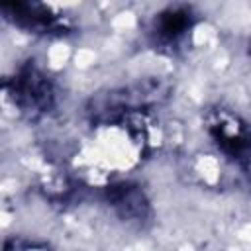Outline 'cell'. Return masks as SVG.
<instances>
[{"label": "cell", "mask_w": 251, "mask_h": 251, "mask_svg": "<svg viewBox=\"0 0 251 251\" xmlns=\"http://www.w3.org/2000/svg\"><path fill=\"white\" fill-rule=\"evenodd\" d=\"M14 102L29 114H41L53 104V90L49 80L31 65L24 67L12 82Z\"/></svg>", "instance_id": "obj_1"}, {"label": "cell", "mask_w": 251, "mask_h": 251, "mask_svg": "<svg viewBox=\"0 0 251 251\" xmlns=\"http://www.w3.org/2000/svg\"><path fill=\"white\" fill-rule=\"evenodd\" d=\"M4 14L18 25L33 31H55L59 22L37 0H0Z\"/></svg>", "instance_id": "obj_2"}, {"label": "cell", "mask_w": 251, "mask_h": 251, "mask_svg": "<svg viewBox=\"0 0 251 251\" xmlns=\"http://www.w3.org/2000/svg\"><path fill=\"white\" fill-rule=\"evenodd\" d=\"M106 198L116 208V212L124 220H129V222H141V220H145V216L149 212L143 192L137 186L127 184V182L108 186Z\"/></svg>", "instance_id": "obj_3"}, {"label": "cell", "mask_w": 251, "mask_h": 251, "mask_svg": "<svg viewBox=\"0 0 251 251\" xmlns=\"http://www.w3.org/2000/svg\"><path fill=\"white\" fill-rule=\"evenodd\" d=\"M212 137L231 159L247 161L251 157V133L243 126H233V122H216L212 127Z\"/></svg>", "instance_id": "obj_4"}, {"label": "cell", "mask_w": 251, "mask_h": 251, "mask_svg": "<svg viewBox=\"0 0 251 251\" xmlns=\"http://www.w3.org/2000/svg\"><path fill=\"white\" fill-rule=\"evenodd\" d=\"M192 25V16L188 10L184 8H175V10H167L159 16L157 20V33L167 39V41H175L178 39L184 31H188V27Z\"/></svg>", "instance_id": "obj_5"}]
</instances>
